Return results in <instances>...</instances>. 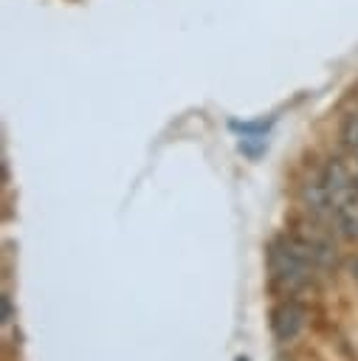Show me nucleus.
I'll use <instances>...</instances> for the list:
<instances>
[{
    "mask_svg": "<svg viewBox=\"0 0 358 361\" xmlns=\"http://www.w3.org/2000/svg\"><path fill=\"white\" fill-rule=\"evenodd\" d=\"M333 257L330 245L319 237L304 234H279L271 240L265 259H268V279L271 290L279 296H293L313 282L316 268L327 265Z\"/></svg>",
    "mask_w": 358,
    "mask_h": 361,
    "instance_id": "obj_1",
    "label": "nucleus"
},
{
    "mask_svg": "<svg viewBox=\"0 0 358 361\" xmlns=\"http://www.w3.org/2000/svg\"><path fill=\"white\" fill-rule=\"evenodd\" d=\"M304 324H307V307L302 302L285 296L282 302H276L271 307V333L276 341H282V344L293 341L304 330Z\"/></svg>",
    "mask_w": 358,
    "mask_h": 361,
    "instance_id": "obj_2",
    "label": "nucleus"
},
{
    "mask_svg": "<svg viewBox=\"0 0 358 361\" xmlns=\"http://www.w3.org/2000/svg\"><path fill=\"white\" fill-rule=\"evenodd\" d=\"M341 141L347 149H358V110L341 121Z\"/></svg>",
    "mask_w": 358,
    "mask_h": 361,
    "instance_id": "obj_3",
    "label": "nucleus"
},
{
    "mask_svg": "<svg viewBox=\"0 0 358 361\" xmlns=\"http://www.w3.org/2000/svg\"><path fill=\"white\" fill-rule=\"evenodd\" d=\"M11 316V305H8V296H3V322H8Z\"/></svg>",
    "mask_w": 358,
    "mask_h": 361,
    "instance_id": "obj_4",
    "label": "nucleus"
},
{
    "mask_svg": "<svg viewBox=\"0 0 358 361\" xmlns=\"http://www.w3.org/2000/svg\"><path fill=\"white\" fill-rule=\"evenodd\" d=\"M350 271H352V279H355V282H358V257H355V259H352V262H350Z\"/></svg>",
    "mask_w": 358,
    "mask_h": 361,
    "instance_id": "obj_5",
    "label": "nucleus"
},
{
    "mask_svg": "<svg viewBox=\"0 0 358 361\" xmlns=\"http://www.w3.org/2000/svg\"><path fill=\"white\" fill-rule=\"evenodd\" d=\"M237 361H248V358H245V355H237Z\"/></svg>",
    "mask_w": 358,
    "mask_h": 361,
    "instance_id": "obj_6",
    "label": "nucleus"
}]
</instances>
